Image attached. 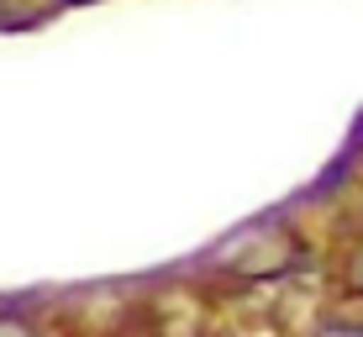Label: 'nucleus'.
<instances>
[{
    "instance_id": "nucleus-2",
    "label": "nucleus",
    "mask_w": 363,
    "mask_h": 337,
    "mask_svg": "<svg viewBox=\"0 0 363 337\" xmlns=\"http://www.w3.org/2000/svg\"><path fill=\"white\" fill-rule=\"evenodd\" d=\"M316 337H363V327H327V332H316Z\"/></svg>"
},
{
    "instance_id": "nucleus-1",
    "label": "nucleus",
    "mask_w": 363,
    "mask_h": 337,
    "mask_svg": "<svg viewBox=\"0 0 363 337\" xmlns=\"http://www.w3.org/2000/svg\"><path fill=\"white\" fill-rule=\"evenodd\" d=\"M0 337H32V327H21V321H11V316H0Z\"/></svg>"
}]
</instances>
